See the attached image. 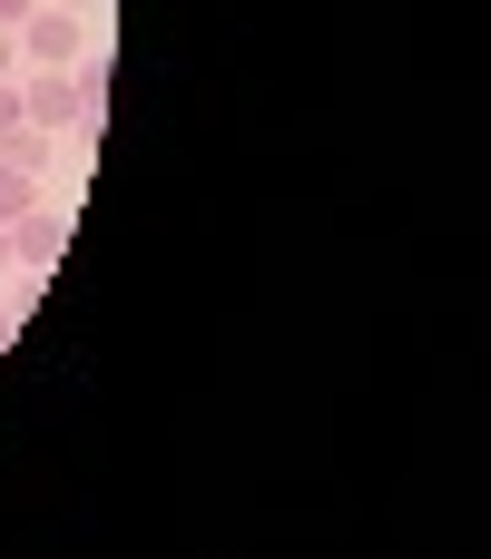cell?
<instances>
[{"label": "cell", "instance_id": "obj_1", "mask_svg": "<svg viewBox=\"0 0 491 559\" xmlns=\"http://www.w3.org/2000/svg\"><path fill=\"white\" fill-rule=\"evenodd\" d=\"M20 118H30L39 138H59V128L98 138L108 88H98V69H89V59H79V69H20Z\"/></svg>", "mask_w": 491, "mask_h": 559}, {"label": "cell", "instance_id": "obj_2", "mask_svg": "<svg viewBox=\"0 0 491 559\" xmlns=\"http://www.w3.org/2000/svg\"><path fill=\"white\" fill-rule=\"evenodd\" d=\"M20 59H30V69H79V59H89V20L59 10V0H39V10L20 20Z\"/></svg>", "mask_w": 491, "mask_h": 559}, {"label": "cell", "instance_id": "obj_3", "mask_svg": "<svg viewBox=\"0 0 491 559\" xmlns=\"http://www.w3.org/2000/svg\"><path fill=\"white\" fill-rule=\"evenodd\" d=\"M59 255H69V216H59V206L10 216V265H20V275H49Z\"/></svg>", "mask_w": 491, "mask_h": 559}, {"label": "cell", "instance_id": "obj_4", "mask_svg": "<svg viewBox=\"0 0 491 559\" xmlns=\"http://www.w3.org/2000/svg\"><path fill=\"white\" fill-rule=\"evenodd\" d=\"M0 167L39 177V167H49V138H39V128H10V138H0Z\"/></svg>", "mask_w": 491, "mask_h": 559}, {"label": "cell", "instance_id": "obj_5", "mask_svg": "<svg viewBox=\"0 0 491 559\" xmlns=\"http://www.w3.org/2000/svg\"><path fill=\"white\" fill-rule=\"evenodd\" d=\"M30 206H39V177H20V167H0V226H10V216H30Z\"/></svg>", "mask_w": 491, "mask_h": 559}, {"label": "cell", "instance_id": "obj_6", "mask_svg": "<svg viewBox=\"0 0 491 559\" xmlns=\"http://www.w3.org/2000/svg\"><path fill=\"white\" fill-rule=\"evenodd\" d=\"M10 128H30V118H20V79H0V138H10Z\"/></svg>", "mask_w": 491, "mask_h": 559}, {"label": "cell", "instance_id": "obj_7", "mask_svg": "<svg viewBox=\"0 0 491 559\" xmlns=\"http://www.w3.org/2000/svg\"><path fill=\"white\" fill-rule=\"evenodd\" d=\"M30 59H20V29H0V79H20Z\"/></svg>", "mask_w": 491, "mask_h": 559}, {"label": "cell", "instance_id": "obj_8", "mask_svg": "<svg viewBox=\"0 0 491 559\" xmlns=\"http://www.w3.org/2000/svg\"><path fill=\"white\" fill-rule=\"evenodd\" d=\"M30 10H39V0H0V29H20V20H30Z\"/></svg>", "mask_w": 491, "mask_h": 559}, {"label": "cell", "instance_id": "obj_9", "mask_svg": "<svg viewBox=\"0 0 491 559\" xmlns=\"http://www.w3.org/2000/svg\"><path fill=\"white\" fill-rule=\"evenodd\" d=\"M10 334H20V314H10V305H0V354H10Z\"/></svg>", "mask_w": 491, "mask_h": 559}, {"label": "cell", "instance_id": "obj_10", "mask_svg": "<svg viewBox=\"0 0 491 559\" xmlns=\"http://www.w3.org/2000/svg\"><path fill=\"white\" fill-rule=\"evenodd\" d=\"M0 275H10V226H0Z\"/></svg>", "mask_w": 491, "mask_h": 559}]
</instances>
